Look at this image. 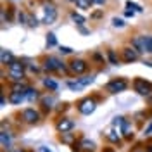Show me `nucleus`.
Listing matches in <instances>:
<instances>
[{"label":"nucleus","instance_id":"20e7f679","mask_svg":"<svg viewBox=\"0 0 152 152\" xmlns=\"http://www.w3.org/2000/svg\"><path fill=\"white\" fill-rule=\"evenodd\" d=\"M95 107H97V102H95V99H90V97H86V99L78 102V111L81 114H85V116L94 113Z\"/></svg>","mask_w":152,"mask_h":152},{"label":"nucleus","instance_id":"9d476101","mask_svg":"<svg viewBox=\"0 0 152 152\" xmlns=\"http://www.w3.org/2000/svg\"><path fill=\"white\" fill-rule=\"evenodd\" d=\"M23 119H24L26 123H37L38 119H40V114H38V111L28 107V109L23 111Z\"/></svg>","mask_w":152,"mask_h":152},{"label":"nucleus","instance_id":"6e6552de","mask_svg":"<svg viewBox=\"0 0 152 152\" xmlns=\"http://www.w3.org/2000/svg\"><path fill=\"white\" fill-rule=\"evenodd\" d=\"M73 126H75V121L73 119H69V118H64V119H61L59 123H57V132L59 133H69L73 130Z\"/></svg>","mask_w":152,"mask_h":152},{"label":"nucleus","instance_id":"4c0bfd02","mask_svg":"<svg viewBox=\"0 0 152 152\" xmlns=\"http://www.w3.org/2000/svg\"><path fill=\"white\" fill-rule=\"evenodd\" d=\"M69 2H75V4H76V0H69Z\"/></svg>","mask_w":152,"mask_h":152},{"label":"nucleus","instance_id":"a211bd4d","mask_svg":"<svg viewBox=\"0 0 152 152\" xmlns=\"http://www.w3.org/2000/svg\"><path fill=\"white\" fill-rule=\"evenodd\" d=\"M76 5L80 9H90L92 7V0H76Z\"/></svg>","mask_w":152,"mask_h":152},{"label":"nucleus","instance_id":"1a4fd4ad","mask_svg":"<svg viewBox=\"0 0 152 152\" xmlns=\"http://www.w3.org/2000/svg\"><path fill=\"white\" fill-rule=\"evenodd\" d=\"M121 54H123V61L124 62H135V61L138 59V52H137L133 47H124Z\"/></svg>","mask_w":152,"mask_h":152},{"label":"nucleus","instance_id":"f8f14e48","mask_svg":"<svg viewBox=\"0 0 152 152\" xmlns=\"http://www.w3.org/2000/svg\"><path fill=\"white\" fill-rule=\"evenodd\" d=\"M24 99H26L24 94H23V92H16V90H12L10 95H9V102L10 104H21Z\"/></svg>","mask_w":152,"mask_h":152},{"label":"nucleus","instance_id":"4468645a","mask_svg":"<svg viewBox=\"0 0 152 152\" xmlns=\"http://www.w3.org/2000/svg\"><path fill=\"white\" fill-rule=\"evenodd\" d=\"M0 142H2V147L4 149H9L10 147V135L7 132H2L0 133Z\"/></svg>","mask_w":152,"mask_h":152},{"label":"nucleus","instance_id":"5701e85b","mask_svg":"<svg viewBox=\"0 0 152 152\" xmlns=\"http://www.w3.org/2000/svg\"><path fill=\"white\" fill-rule=\"evenodd\" d=\"M107 59H109L111 64H118V57L114 54V50H107Z\"/></svg>","mask_w":152,"mask_h":152},{"label":"nucleus","instance_id":"7c9ffc66","mask_svg":"<svg viewBox=\"0 0 152 152\" xmlns=\"http://www.w3.org/2000/svg\"><path fill=\"white\" fill-rule=\"evenodd\" d=\"M73 52V48H69V47H61V54H71Z\"/></svg>","mask_w":152,"mask_h":152},{"label":"nucleus","instance_id":"a878e982","mask_svg":"<svg viewBox=\"0 0 152 152\" xmlns=\"http://www.w3.org/2000/svg\"><path fill=\"white\" fill-rule=\"evenodd\" d=\"M42 104H43V107H45V109H50V107H52V104H54V99H43V100H42Z\"/></svg>","mask_w":152,"mask_h":152},{"label":"nucleus","instance_id":"72a5a7b5","mask_svg":"<svg viewBox=\"0 0 152 152\" xmlns=\"http://www.w3.org/2000/svg\"><path fill=\"white\" fill-rule=\"evenodd\" d=\"M147 152H152V143L151 145H147Z\"/></svg>","mask_w":152,"mask_h":152},{"label":"nucleus","instance_id":"4be33fe9","mask_svg":"<svg viewBox=\"0 0 152 152\" xmlns=\"http://www.w3.org/2000/svg\"><path fill=\"white\" fill-rule=\"evenodd\" d=\"M145 52L152 54V35L151 37H145Z\"/></svg>","mask_w":152,"mask_h":152},{"label":"nucleus","instance_id":"2f4dec72","mask_svg":"<svg viewBox=\"0 0 152 152\" xmlns=\"http://www.w3.org/2000/svg\"><path fill=\"white\" fill-rule=\"evenodd\" d=\"M100 16H102V10H97V12L92 14V18H100Z\"/></svg>","mask_w":152,"mask_h":152},{"label":"nucleus","instance_id":"c85d7f7f","mask_svg":"<svg viewBox=\"0 0 152 152\" xmlns=\"http://www.w3.org/2000/svg\"><path fill=\"white\" fill-rule=\"evenodd\" d=\"M113 24L116 26V28H121V26H124V21H123V19L116 18V19H113Z\"/></svg>","mask_w":152,"mask_h":152},{"label":"nucleus","instance_id":"b1692460","mask_svg":"<svg viewBox=\"0 0 152 152\" xmlns=\"http://www.w3.org/2000/svg\"><path fill=\"white\" fill-rule=\"evenodd\" d=\"M67 86H69L71 90H81V88H83V85H81L78 80H76V81H69V83H67Z\"/></svg>","mask_w":152,"mask_h":152},{"label":"nucleus","instance_id":"7ed1b4c3","mask_svg":"<svg viewBox=\"0 0 152 152\" xmlns=\"http://www.w3.org/2000/svg\"><path fill=\"white\" fill-rule=\"evenodd\" d=\"M128 88V81L124 80V78H114L111 80L107 85H105V90L107 92H111V94H118V92H123Z\"/></svg>","mask_w":152,"mask_h":152},{"label":"nucleus","instance_id":"0eeeda50","mask_svg":"<svg viewBox=\"0 0 152 152\" xmlns=\"http://www.w3.org/2000/svg\"><path fill=\"white\" fill-rule=\"evenodd\" d=\"M43 23H47V24H52L54 21L57 19V9L52 5V4H47L45 5V9H43Z\"/></svg>","mask_w":152,"mask_h":152},{"label":"nucleus","instance_id":"9b49d317","mask_svg":"<svg viewBox=\"0 0 152 152\" xmlns=\"http://www.w3.org/2000/svg\"><path fill=\"white\" fill-rule=\"evenodd\" d=\"M132 47L140 54V52H145V37L142 35H138V37H135L132 40Z\"/></svg>","mask_w":152,"mask_h":152},{"label":"nucleus","instance_id":"dca6fc26","mask_svg":"<svg viewBox=\"0 0 152 152\" xmlns=\"http://www.w3.org/2000/svg\"><path fill=\"white\" fill-rule=\"evenodd\" d=\"M80 145H81V149H83V151H90V152H92L95 149V143L92 142V140H81Z\"/></svg>","mask_w":152,"mask_h":152},{"label":"nucleus","instance_id":"c756f323","mask_svg":"<svg viewBox=\"0 0 152 152\" xmlns=\"http://www.w3.org/2000/svg\"><path fill=\"white\" fill-rule=\"evenodd\" d=\"M126 5H128V7H132V9H135V10H138V12H142V7H140V5H137V4H133V2H126Z\"/></svg>","mask_w":152,"mask_h":152},{"label":"nucleus","instance_id":"ddd939ff","mask_svg":"<svg viewBox=\"0 0 152 152\" xmlns=\"http://www.w3.org/2000/svg\"><path fill=\"white\" fill-rule=\"evenodd\" d=\"M0 61H2V64H12L14 62V56L10 54L7 48H2L0 50Z\"/></svg>","mask_w":152,"mask_h":152},{"label":"nucleus","instance_id":"c9c22d12","mask_svg":"<svg viewBox=\"0 0 152 152\" xmlns=\"http://www.w3.org/2000/svg\"><path fill=\"white\" fill-rule=\"evenodd\" d=\"M135 152H147V151H142V149H138V151H135Z\"/></svg>","mask_w":152,"mask_h":152},{"label":"nucleus","instance_id":"6ab92c4d","mask_svg":"<svg viewBox=\"0 0 152 152\" xmlns=\"http://www.w3.org/2000/svg\"><path fill=\"white\" fill-rule=\"evenodd\" d=\"M71 19L75 21L76 24H83V23H85V18L80 16V14H76V12H71Z\"/></svg>","mask_w":152,"mask_h":152},{"label":"nucleus","instance_id":"473e14b6","mask_svg":"<svg viewBox=\"0 0 152 152\" xmlns=\"http://www.w3.org/2000/svg\"><path fill=\"white\" fill-rule=\"evenodd\" d=\"M92 4H99V5H104L105 0H92Z\"/></svg>","mask_w":152,"mask_h":152},{"label":"nucleus","instance_id":"e433bc0d","mask_svg":"<svg viewBox=\"0 0 152 152\" xmlns=\"http://www.w3.org/2000/svg\"><path fill=\"white\" fill-rule=\"evenodd\" d=\"M14 152H26V151H21V149H19V151H14Z\"/></svg>","mask_w":152,"mask_h":152},{"label":"nucleus","instance_id":"39448f33","mask_svg":"<svg viewBox=\"0 0 152 152\" xmlns=\"http://www.w3.org/2000/svg\"><path fill=\"white\" fill-rule=\"evenodd\" d=\"M67 67H69V71H71L73 75H83L86 69H88V64H86L83 59H73V61L67 64Z\"/></svg>","mask_w":152,"mask_h":152},{"label":"nucleus","instance_id":"f3484780","mask_svg":"<svg viewBox=\"0 0 152 152\" xmlns=\"http://www.w3.org/2000/svg\"><path fill=\"white\" fill-rule=\"evenodd\" d=\"M43 85L47 86L48 90H57V81L52 80V78H45V80H43Z\"/></svg>","mask_w":152,"mask_h":152},{"label":"nucleus","instance_id":"f03ea898","mask_svg":"<svg viewBox=\"0 0 152 152\" xmlns=\"http://www.w3.org/2000/svg\"><path fill=\"white\" fill-rule=\"evenodd\" d=\"M43 67L47 69L48 73H52V71H62V73H64V71L67 69L66 64H64L62 61H59L57 57H52V56L45 59V62H43Z\"/></svg>","mask_w":152,"mask_h":152},{"label":"nucleus","instance_id":"bb28decb","mask_svg":"<svg viewBox=\"0 0 152 152\" xmlns=\"http://www.w3.org/2000/svg\"><path fill=\"white\" fill-rule=\"evenodd\" d=\"M61 140H62V142H66V143H71V140H73V135H69V133H62Z\"/></svg>","mask_w":152,"mask_h":152},{"label":"nucleus","instance_id":"f704fd0d","mask_svg":"<svg viewBox=\"0 0 152 152\" xmlns=\"http://www.w3.org/2000/svg\"><path fill=\"white\" fill-rule=\"evenodd\" d=\"M42 152H50L48 149H45V147H42Z\"/></svg>","mask_w":152,"mask_h":152},{"label":"nucleus","instance_id":"f257e3e1","mask_svg":"<svg viewBox=\"0 0 152 152\" xmlns=\"http://www.w3.org/2000/svg\"><path fill=\"white\" fill-rule=\"evenodd\" d=\"M24 69H26V64H23L19 61H14L12 64H9V76L16 81H21L24 78Z\"/></svg>","mask_w":152,"mask_h":152},{"label":"nucleus","instance_id":"423d86ee","mask_svg":"<svg viewBox=\"0 0 152 152\" xmlns=\"http://www.w3.org/2000/svg\"><path fill=\"white\" fill-rule=\"evenodd\" d=\"M133 88H135L140 95H149L152 92V85L149 81L142 80V78H137V80L133 81Z\"/></svg>","mask_w":152,"mask_h":152},{"label":"nucleus","instance_id":"393cba45","mask_svg":"<svg viewBox=\"0 0 152 152\" xmlns=\"http://www.w3.org/2000/svg\"><path fill=\"white\" fill-rule=\"evenodd\" d=\"M107 138H109L111 142H114V143L119 142V135H116V132H109L107 133Z\"/></svg>","mask_w":152,"mask_h":152},{"label":"nucleus","instance_id":"2eb2a0df","mask_svg":"<svg viewBox=\"0 0 152 152\" xmlns=\"http://www.w3.org/2000/svg\"><path fill=\"white\" fill-rule=\"evenodd\" d=\"M24 97H26L28 100H35V99H38V92L35 88H29L28 86V88L24 90Z\"/></svg>","mask_w":152,"mask_h":152},{"label":"nucleus","instance_id":"cd10ccee","mask_svg":"<svg viewBox=\"0 0 152 152\" xmlns=\"http://www.w3.org/2000/svg\"><path fill=\"white\" fill-rule=\"evenodd\" d=\"M28 24L31 26V28H35V26H38V21H37V18H33V16H28Z\"/></svg>","mask_w":152,"mask_h":152},{"label":"nucleus","instance_id":"aec40b11","mask_svg":"<svg viewBox=\"0 0 152 152\" xmlns=\"http://www.w3.org/2000/svg\"><path fill=\"white\" fill-rule=\"evenodd\" d=\"M78 81H80L83 86H86V85H90V83L94 81V76H83V78H78Z\"/></svg>","mask_w":152,"mask_h":152},{"label":"nucleus","instance_id":"412c9836","mask_svg":"<svg viewBox=\"0 0 152 152\" xmlns=\"http://www.w3.org/2000/svg\"><path fill=\"white\" fill-rule=\"evenodd\" d=\"M47 45H48V47L57 45V40H56V35H54V33H48V35H47Z\"/></svg>","mask_w":152,"mask_h":152}]
</instances>
